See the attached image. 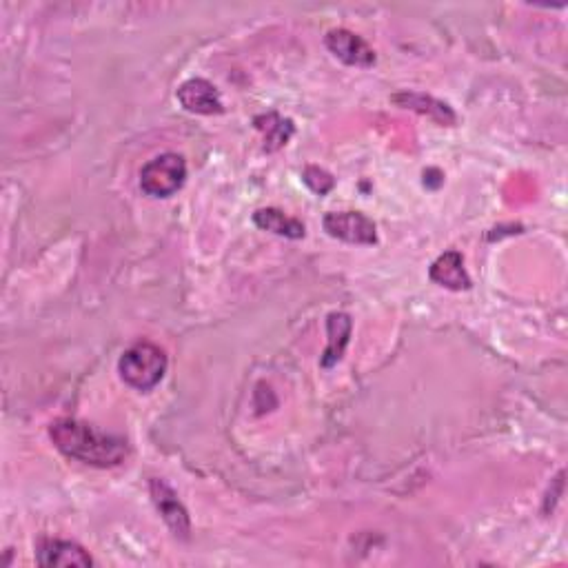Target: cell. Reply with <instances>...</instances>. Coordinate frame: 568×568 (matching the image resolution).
<instances>
[{
  "instance_id": "obj_1",
  "label": "cell",
  "mask_w": 568,
  "mask_h": 568,
  "mask_svg": "<svg viewBox=\"0 0 568 568\" xmlns=\"http://www.w3.org/2000/svg\"><path fill=\"white\" fill-rule=\"evenodd\" d=\"M49 435L60 453L83 464L109 469L123 464L127 458V442L123 438L98 431L85 422L56 420Z\"/></svg>"
},
{
  "instance_id": "obj_2",
  "label": "cell",
  "mask_w": 568,
  "mask_h": 568,
  "mask_svg": "<svg viewBox=\"0 0 568 568\" xmlns=\"http://www.w3.org/2000/svg\"><path fill=\"white\" fill-rule=\"evenodd\" d=\"M123 380L138 391H151L158 387L167 371V355L151 342H140L123 353L118 362Z\"/></svg>"
},
{
  "instance_id": "obj_3",
  "label": "cell",
  "mask_w": 568,
  "mask_h": 568,
  "mask_svg": "<svg viewBox=\"0 0 568 568\" xmlns=\"http://www.w3.org/2000/svg\"><path fill=\"white\" fill-rule=\"evenodd\" d=\"M187 165L178 154H162L140 171V189L151 198H169L185 185Z\"/></svg>"
},
{
  "instance_id": "obj_4",
  "label": "cell",
  "mask_w": 568,
  "mask_h": 568,
  "mask_svg": "<svg viewBox=\"0 0 568 568\" xmlns=\"http://www.w3.org/2000/svg\"><path fill=\"white\" fill-rule=\"evenodd\" d=\"M324 231H327L331 238L349 242V245H375V242H378L375 222L360 211L327 213V216H324Z\"/></svg>"
},
{
  "instance_id": "obj_5",
  "label": "cell",
  "mask_w": 568,
  "mask_h": 568,
  "mask_svg": "<svg viewBox=\"0 0 568 568\" xmlns=\"http://www.w3.org/2000/svg\"><path fill=\"white\" fill-rule=\"evenodd\" d=\"M176 96H178V103L187 111H191V114L213 116V114H222V111H225V105H222L218 89L205 78H191L187 80V83H182L178 87Z\"/></svg>"
},
{
  "instance_id": "obj_6",
  "label": "cell",
  "mask_w": 568,
  "mask_h": 568,
  "mask_svg": "<svg viewBox=\"0 0 568 568\" xmlns=\"http://www.w3.org/2000/svg\"><path fill=\"white\" fill-rule=\"evenodd\" d=\"M327 47L344 65L371 67L375 63L373 49L358 34L349 32V29H331L327 34Z\"/></svg>"
},
{
  "instance_id": "obj_7",
  "label": "cell",
  "mask_w": 568,
  "mask_h": 568,
  "mask_svg": "<svg viewBox=\"0 0 568 568\" xmlns=\"http://www.w3.org/2000/svg\"><path fill=\"white\" fill-rule=\"evenodd\" d=\"M36 560L40 566H91L89 553L76 542L67 540H40L36 549Z\"/></svg>"
},
{
  "instance_id": "obj_8",
  "label": "cell",
  "mask_w": 568,
  "mask_h": 568,
  "mask_svg": "<svg viewBox=\"0 0 568 568\" xmlns=\"http://www.w3.org/2000/svg\"><path fill=\"white\" fill-rule=\"evenodd\" d=\"M151 497H154L162 520L169 524V529L174 531L178 537H182V540H187V537H189V515L185 511V506L180 504L178 495L171 491L165 482L151 480Z\"/></svg>"
},
{
  "instance_id": "obj_9",
  "label": "cell",
  "mask_w": 568,
  "mask_h": 568,
  "mask_svg": "<svg viewBox=\"0 0 568 568\" xmlns=\"http://www.w3.org/2000/svg\"><path fill=\"white\" fill-rule=\"evenodd\" d=\"M429 276L433 282H438L440 287H446V289H453V291L471 289V278L464 269V260L458 251H446L444 256L435 260Z\"/></svg>"
},
{
  "instance_id": "obj_10",
  "label": "cell",
  "mask_w": 568,
  "mask_h": 568,
  "mask_svg": "<svg viewBox=\"0 0 568 568\" xmlns=\"http://www.w3.org/2000/svg\"><path fill=\"white\" fill-rule=\"evenodd\" d=\"M393 103L404 107V109L418 111V114L435 120L438 125L451 127V125H455V120H458L449 105H444V103H440V100H435L431 96L413 94V91H411V94H409V91H404V94H395Z\"/></svg>"
},
{
  "instance_id": "obj_11",
  "label": "cell",
  "mask_w": 568,
  "mask_h": 568,
  "mask_svg": "<svg viewBox=\"0 0 568 568\" xmlns=\"http://www.w3.org/2000/svg\"><path fill=\"white\" fill-rule=\"evenodd\" d=\"M327 329H329V347L324 351L322 367H333V364L342 360L344 347L349 344L351 318L347 313H331L327 320Z\"/></svg>"
},
{
  "instance_id": "obj_12",
  "label": "cell",
  "mask_w": 568,
  "mask_h": 568,
  "mask_svg": "<svg viewBox=\"0 0 568 568\" xmlns=\"http://www.w3.org/2000/svg\"><path fill=\"white\" fill-rule=\"evenodd\" d=\"M253 222L260 229L276 233V236L282 238H291V240H300L304 238V225L296 218L284 216L280 209H260L253 213Z\"/></svg>"
},
{
  "instance_id": "obj_13",
  "label": "cell",
  "mask_w": 568,
  "mask_h": 568,
  "mask_svg": "<svg viewBox=\"0 0 568 568\" xmlns=\"http://www.w3.org/2000/svg\"><path fill=\"white\" fill-rule=\"evenodd\" d=\"M256 129L262 131L265 136V149L267 151H276L280 147H284L289 142V138L293 136V123L287 118H282L278 114H265L258 116L256 120Z\"/></svg>"
},
{
  "instance_id": "obj_14",
  "label": "cell",
  "mask_w": 568,
  "mask_h": 568,
  "mask_svg": "<svg viewBox=\"0 0 568 568\" xmlns=\"http://www.w3.org/2000/svg\"><path fill=\"white\" fill-rule=\"evenodd\" d=\"M302 178L311 187V191H316V194H320V196L329 194V191L336 187V180H333V176L327 174V171L320 169V167H307V169H304Z\"/></svg>"
}]
</instances>
